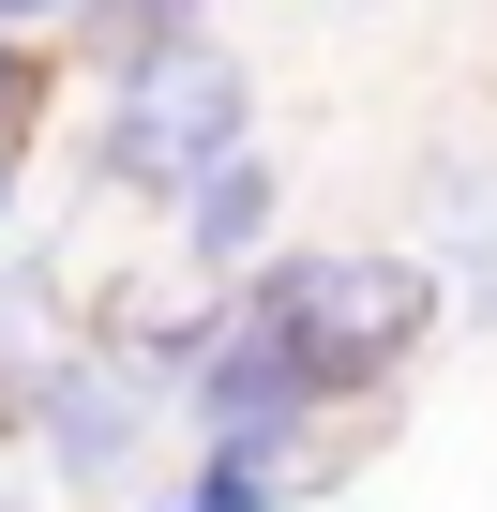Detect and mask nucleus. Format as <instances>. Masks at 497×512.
<instances>
[{"label": "nucleus", "mask_w": 497, "mask_h": 512, "mask_svg": "<svg viewBox=\"0 0 497 512\" xmlns=\"http://www.w3.org/2000/svg\"><path fill=\"white\" fill-rule=\"evenodd\" d=\"M272 151H241V166H211L196 196H181V256H196V272H241V256H257L272 241Z\"/></svg>", "instance_id": "nucleus-5"}, {"label": "nucleus", "mask_w": 497, "mask_h": 512, "mask_svg": "<svg viewBox=\"0 0 497 512\" xmlns=\"http://www.w3.org/2000/svg\"><path fill=\"white\" fill-rule=\"evenodd\" d=\"M151 377L121 362V347H61L46 362V392H31V437H46V467L76 482V497H121V467L151 452Z\"/></svg>", "instance_id": "nucleus-4"}, {"label": "nucleus", "mask_w": 497, "mask_h": 512, "mask_svg": "<svg viewBox=\"0 0 497 512\" xmlns=\"http://www.w3.org/2000/svg\"><path fill=\"white\" fill-rule=\"evenodd\" d=\"M106 46H121V76H106L91 166L121 196H196L211 166L257 151V76H241L196 16H106Z\"/></svg>", "instance_id": "nucleus-1"}, {"label": "nucleus", "mask_w": 497, "mask_h": 512, "mask_svg": "<svg viewBox=\"0 0 497 512\" xmlns=\"http://www.w3.org/2000/svg\"><path fill=\"white\" fill-rule=\"evenodd\" d=\"M0 46H16V31H0Z\"/></svg>", "instance_id": "nucleus-9"}, {"label": "nucleus", "mask_w": 497, "mask_h": 512, "mask_svg": "<svg viewBox=\"0 0 497 512\" xmlns=\"http://www.w3.org/2000/svg\"><path fill=\"white\" fill-rule=\"evenodd\" d=\"M0 226H16V166H0Z\"/></svg>", "instance_id": "nucleus-8"}, {"label": "nucleus", "mask_w": 497, "mask_h": 512, "mask_svg": "<svg viewBox=\"0 0 497 512\" xmlns=\"http://www.w3.org/2000/svg\"><path fill=\"white\" fill-rule=\"evenodd\" d=\"M181 422H196V467H257V482H287V452H302V422H317V377L226 302V347L181 377Z\"/></svg>", "instance_id": "nucleus-3"}, {"label": "nucleus", "mask_w": 497, "mask_h": 512, "mask_svg": "<svg viewBox=\"0 0 497 512\" xmlns=\"http://www.w3.org/2000/svg\"><path fill=\"white\" fill-rule=\"evenodd\" d=\"M437 241H452V272H437V302L497 317V181H482V166H452V181H437Z\"/></svg>", "instance_id": "nucleus-6"}, {"label": "nucleus", "mask_w": 497, "mask_h": 512, "mask_svg": "<svg viewBox=\"0 0 497 512\" xmlns=\"http://www.w3.org/2000/svg\"><path fill=\"white\" fill-rule=\"evenodd\" d=\"M241 317H257V332L317 377V407H332V392L407 377V362H422V332H437L452 302H437L422 256H377V241H287V256H257Z\"/></svg>", "instance_id": "nucleus-2"}, {"label": "nucleus", "mask_w": 497, "mask_h": 512, "mask_svg": "<svg viewBox=\"0 0 497 512\" xmlns=\"http://www.w3.org/2000/svg\"><path fill=\"white\" fill-rule=\"evenodd\" d=\"M272 497H287V482H257V467H196L166 512H272Z\"/></svg>", "instance_id": "nucleus-7"}]
</instances>
